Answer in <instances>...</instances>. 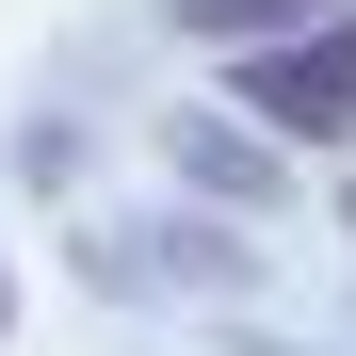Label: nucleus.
Returning <instances> with one entry per match:
<instances>
[{"mask_svg": "<svg viewBox=\"0 0 356 356\" xmlns=\"http://www.w3.org/2000/svg\"><path fill=\"white\" fill-rule=\"evenodd\" d=\"M340 211H356V178H340Z\"/></svg>", "mask_w": 356, "mask_h": 356, "instance_id": "4", "label": "nucleus"}, {"mask_svg": "<svg viewBox=\"0 0 356 356\" xmlns=\"http://www.w3.org/2000/svg\"><path fill=\"white\" fill-rule=\"evenodd\" d=\"M227 81H243L259 130L340 146V130H356V0H324V17H308V33H275V49H227Z\"/></svg>", "mask_w": 356, "mask_h": 356, "instance_id": "1", "label": "nucleus"}, {"mask_svg": "<svg viewBox=\"0 0 356 356\" xmlns=\"http://www.w3.org/2000/svg\"><path fill=\"white\" fill-rule=\"evenodd\" d=\"M162 17L195 33V49H275V33H308V17H324V0H162Z\"/></svg>", "mask_w": 356, "mask_h": 356, "instance_id": "2", "label": "nucleus"}, {"mask_svg": "<svg viewBox=\"0 0 356 356\" xmlns=\"http://www.w3.org/2000/svg\"><path fill=\"white\" fill-rule=\"evenodd\" d=\"M0 324H17V275H0Z\"/></svg>", "mask_w": 356, "mask_h": 356, "instance_id": "3", "label": "nucleus"}]
</instances>
